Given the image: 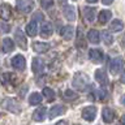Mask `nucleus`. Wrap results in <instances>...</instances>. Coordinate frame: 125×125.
<instances>
[{"label": "nucleus", "instance_id": "obj_10", "mask_svg": "<svg viewBox=\"0 0 125 125\" xmlns=\"http://www.w3.org/2000/svg\"><path fill=\"white\" fill-rule=\"evenodd\" d=\"M83 16H85L87 22H94L95 16H96V9L94 7H85L83 8Z\"/></svg>", "mask_w": 125, "mask_h": 125}, {"label": "nucleus", "instance_id": "obj_4", "mask_svg": "<svg viewBox=\"0 0 125 125\" xmlns=\"http://www.w3.org/2000/svg\"><path fill=\"white\" fill-rule=\"evenodd\" d=\"M14 39H16V42H17V44L20 46V48H22V50L27 48V41H26L25 33H23L21 29H17L14 31Z\"/></svg>", "mask_w": 125, "mask_h": 125}, {"label": "nucleus", "instance_id": "obj_32", "mask_svg": "<svg viewBox=\"0 0 125 125\" xmlns=\"http://www.w3.org/2000/svg\"><path fill=\"white\" fill-rule=\"evenodd\" d=\"M10 80H12V74L9 72H4L1 74V82H3L4 85L8 83V82H10Z\"/></svg>", "mask_w": 125, "mask_h": 125}, {"label": "nucleus", "instance_id": "obj_24", "mask_svg": "<svg viewBox=\"0 0 125 125\" xmlns=\"http://www.w3.org/2000/svg\"><path fill=\"white\" fill-rule=\"evenodd\" d=\"M109 29L112 31H115V33H119V31H121L124 29V23L121 20H113L111 22V25H109Z\"/></svg>", "mask_w": 125, "mask_h": 125}, {"label": "nucleus", "instance_id": "obj_14", "mask_svg": "<svg viewBox=\"0 0 125 125\" xmlns=\"http://www.w3.org/2000/svg\"><path fill=\"white\" fill-rule=\"evenodd\" d=\"M102 116H103L104 123L109 124L113 121V119H115V111L111 108H108V107H105V108H103V111H102Z\"/></svg>", "mask_w": 125, "mask_h": 125}, {"label": "nucleus", "instance_id": "obj_35", "mask_svg": "<svg viewBox=\"0 0 125 125\" xmlns=\"http://www.w3.org/2000/svg\"><path fill=\"white\" fill-rule=\"evenodd\" d=\"M1 29H3V33H8V30H9V27H8L7 25H4V23H1Z\"/></svg>", "mask_w": 125, "mask_h": 125}, {"label": "nucleus", "instance_id": "obj_8", "mask_svg": "<svg viewBox=\"0 0 125 125\" xmlns=\"http://www.w3.org/2000/svg\"><path fill=\"white\" fill-rule=\"evenodd\" d=\"M89 57H90V60L94 61L95 64H100V62L103 61V59H104V55L100 50H98V48L94 50L93 48V50L89 51Z\"/></svg>", "mask_w": 125, "mask_h": 125}, {"label": "nucleus", "instance_id": "obj_9", "mask_svg": "<svg viewBox=\"0 0 125 125\" xmlns=\"http://www.w3.org/2000/svg\"><path fill=\"white\" fill-rule=\"evenodd\" d=\"M65 107L64 105H61V104H56V105H53L52 108L50 109V115H48V117L51 120L52 119H55V117H57V116H60V115H62V113L65 112Z\"/></svg>", "mask_w": 125, "mask_h": 125}, {"label": "nucleus", "instance_id": "obj_21", "mask_svg": "<svg viewBox=\"0 0 125 125\" xmlns=\"http://www.w3.org/2000/svg\"><path fill=\"white\" fill-rule=\"evenodd\" d=\"M111 17H112V12L108 9H104V10H100L99 16H98V21H99V23L103 25V23L108 22L111 20Z\"/></svg>", "mask_w": 125, "mask_h": 125}, {"label": "nucleus", "instance_id": "obj_20", "mask_svg": "<svg viewBox=\"0 0 125 125\" xmlns=\"http://www.w3.org/2000/svg\"><path fill=\"white\" fill-rule=\"evenodd\" d=\"M87 39L89 42L94 43V44H98L100 42V35H99V31L95 30V29H90L89 33H87Z\"/></svg>", "mask_w": 125, "mask_h": 125}, {"label": "nucleus", "instance_id": "obj_34", "mask_svg": "<svg viewBox=\"0 0 125 125\" xmlns=\"http://www.w3.org/2000/svg\"><path fill=\"white\" fill-rule=\"evenodd\" d=\"M120 81L123 82V83H125V69L123 70V73H121V77H120Z\"/></svg>", "mask_w": 125, "mask_h": 125}, {"label": "nucleus", "instance_id": "obj_28", "mask_svg": "<svg viewBox=\"0 0 125 125\" xmlns=\"http://www.w3.org/2000/svg\"><path fill=\"white\" fill-rule=\"evenodd\" d=\"M43 95L47 98V100H53L55 99V91L50 87H44L43 89Z\"/></svg>", "mask_w": 125, "mask_h": 125}, {"label": "nucleus", "instance_id": "obj_33", "mask_svg": "<svg viewBox=\"0 0 125 125\" xmlns=\"http://www.w3.org/2000/svg\"><path fill=\"white\" fill-rule=\"evenodd\" d=\"M34 18H39V20L42 21V20H44V16H43V13H42V12H38V13H35Z\"/></svg>", "mask_w": 125, "mask_h": 125}, {"label": "nucleus", "instance_id": "obj_12", "mask_svg": "<svg viewBox=\"0 0 125 125\" xmlns=\"http://www.w3.org/2000/svg\"><path fill=\"white\" fill-rule=\"evenodd\" d=\"M60 35L64 39H66V41H70V39L73 38V35H74V29H73V26H70V25H66V26H62L61 27V30H60Z\"/></svg>", "mask_w": 125, "mask_h": 125}, {"label": "nucleus", "instance_id": "obj_26", "mask_svg": "<svg viewBox=\"0 0 125 125\" xmlns=\"http://www.w3.org/2000/svg\"><path fill=\"white\" fill-rule=\"evenodd\" d=\"M29 102L31 105H37L42 102V95L39 93H33L30 94V98H29Z\"/></svg>", "mask_w": 125, "mask_h": 125}, {"label": "nucleus", "instance_id": "obj_31", "mask_svg": "<svg viewBox=\"0 0 125 125\" xmlns=\"http://www.w3.org/2000/svg\"><path fill=\"white\" fill-rule=\"evenodd\" d=\"M95 94H96V98L98 99H100V100H103V99H105L107 98V91H105L104 89H100V90H96L95 91Z\"/></svg>", "mask_w": 125, "mask_h": 125}, {"label": "nucleus", "instance_id": "obj_30", "mask_svg": "<svg viewBox=\"0 0 125 125\" xmlns=\"http://www.w3.org/2000/svg\"><path fill=\"white\" fill-rule=\"evenodd\" d=\"M41 5L43 9H50L53 5V0H41Z\"/></svg>", "mask_w": 125, "mask_h": 125}, {"label": "nucleus", "instance_id": "obj_11", "mask_svg": "<svg viewBox=\"0 0 125 125\" xmlns=\"http://www.w3.org/2000/svg\"><path fill=\"white\" fill-rule=\"evenodd\" d=\"M95 80L100 83V86H103V87H105V86L108 85V77L107 74H105L104 70L102 69H98L95 72Z\"/></svg>", "mask_w": 125, "mask_h": 125}, {"label": "nucleus", "instance_id": "obj_5", "mask_svg": "<svg viewBox=\"0 0 125 125\" xmlns=\"http://www.w3.org/2000/svg\"><path fill=\"white\" fill-rule=\"evenodd\" d=\"M82 117H83L86 121L95 120V117H96V107H94V105L85 107L83 109H82Z\"/></svg>", "mask_w": 125, "mask_h": 125}, {"label": "nucleus", "instance_id": "obj_16", "mask_svg": "<svg viewBox=\"0 0 125 125\" xmlns=\"http://www.w3.org/2000/svg\"><path fill=\"white\" fill-rule=\"evenodd\" d=\"M25 31H26V34L29 35V37H35V35L38 34V23H37V21H31V22H29L26 25V27H25Z\"/></svg>", "mask_w": 125, "mask_h": 125}, {"label": "nucleus", "instance_id": "obj_38", "mask_svg": "<svg viewBox=\"0 0 125 125\" xmlns=\"http://www.w3.org/2000/svg\"><path fill=\"white\" fill-rule=\"evenodd\" d=\"M121 46H123L124 48H125V35H124L123 38H121Z\"/></svg>", "mask_w": 125, "mask_h": 125}, {"label": "nucleus", "instance_id": "obj_2", "mask_svg": "<svg viewBox=\"0 0 125 125\" xmlns=\"http://www.w3.org/2000/svg\"><path fill=\"white\" fill-rule=\"evenodd\" d=\"M3 108H5L7 111L13 112V113H20L21 112V107L18 104V100L14 98H5L3 100Z\"/></svg>", "mask_w": 125, "mask_h": 125}, {"label": "nucleus", "instance_id": "obj_40", "mask_svg": "<svg viewBox=\"0 0 125 125\" xmlns=\"http://www.w3.org/2000/svg\"><path fill=\"white\" fill-rule=\"evenodd\" d=\"M120 121H121V124H123V125H125V115L121 116V120Z\"/></svg>", "mask_w": 125, "mask_h": 125}, {"label": "nucleus", "instance_id": "obj_22", "mask_svg": "<svg viewBox=\"0 0 125 125\" xmlns=\"http://www.w3.org/2000/svg\"><path fill=\"white\" fill-rule=\"evenodd\" d=\"M12 17V8L10 5H8V4H1V18L4 21H8V20H10Z\"/></svg>", "mask_w": 125, "mask_h": 125}, {"label": "nucleus", "instance_id": "obj_42", "mask_svg": "<svg viewBox=\"0 0 125 125\" xmlns=\"http://www.w3.org/2000/svg\"><path fill=\"white\" fill-rule=\"evenodd\" d=\"M59 1H60V4H62V3H65L66 0H59Z\"/></svg>", "mask_w": 125, "mask_h": 125}, {"label": "nucleus", "instance_id": "obj_23", "mask_svg": "<svg viewBox=\"0 0 125 125\" xmlns=\"http://www.w3.org/2000/svg\"><path fill=\"white\" fill-rule=\"evenodd\" d=\"M41 35L43 38H48L51 34H52V25L50 22H44L43 25L41 26Z\"/></svg>", "mask_w": 125, "mask_h": 125}, {"label": "nucleus", "instance_id": "obj_1", "mask_svg": "<svg viewBox=\"0 0 125 125\" xmlns=\"http://www.w3.org/2000/svg\"><path fill=\"white\" fill-rule=\"evenodd\" d=\"M73 86L77 90H80V91H85V90H87L90 87L89 77L86 76V74L81 73V72L76 73V74H74V77H73Z\"/></svg>", "mask_w": 125, "mask_h": 125}, {"label": "nucleus", "instance_id": "obj_25", "mask_svg": "<svg viewBox=\"0 0 125 125\" xmlns=\"http://www.w3.org/2000/svg\"><path fill=\"white\" fill-rule=\"evenodd\" d=\"M102 39H103V43L105 46H111L112 42H113V37H112V34L109 33L108 30L102 31Z\"/></svg>", "mask_w": 125, "mask_h": 125}, {"label": "nucleus", "instance_id": "obj_19", "mask_svg": "<svg viewBox=\"0 0 125 125\" xmlns=\"http://www.w3.org/2000/svg\"><path fill=\"white\" fill-rule=\"evenodd\" d=\"M46 112H47V108L46 107H39L34 111L33 113V119L35 121H43L46 119Z\"/></svg>", "mask_w": 125, "mask_h": 125}, {"label": "nucleus", "instance_id": "obj_6", "mask_svg": "<svg viewBox=\"0 0 125 125\" xmlns=\"http://www.w3.org/2000/svg\"><path fill=\"white\" fill-rule=\"evenodd\" d=\"M12 66L16 70H23L26 68V60L22 55H16V56L12 59Z\"/></svg>", "mask_w": 125, "mask_h": 125}, {"label": "nucleus", "instance_id": "obj_3", "mask_svg": "<svg viewBox=\"0 0 125 125\" xmlns=\"http://www.w3.org/2000/svg\"><path fill=\"white\" fill-rule=\"evenodd\" d=\"M34 5H35L34 0H17L16 1L17 9L22 13H30L34 9Z\"/></svg>", "mask_w": 125, "mask_h": 125}, {"label": "nucleus", "instance_id": "obj_13", "mask_svg": "<svg viewBox=\"0 0 125 125\" xmlns=\"http://www.w3.org/2000/svg\"><path fill=\"white\" fill-rule=\"evenodd\" d=\"M62 13L68 21H74L76 20V9L73 5H65L62 8Z\"/></svg>", "mask_w": 125, "mask_h": 125}, {"label": "nucleus", "instance_id": "obj_27", "mask_svg": "<svg viewBox=\"0 0 125 125\" xmlns=\"http://www.w3.org/2000/svg\"><path fill=\"white\" fill-rule=\"evenodd\" d=\"M62 96H64L65 100H73V99H77L78 98V94L74 93L73 90H66V91L62 94Z\"/></svg>", "mask_w": 125, "mask_h": 125}, {"label": "nucleus", "instance_id": "obj_36", "mask_svg": "<svg viewBox=\"0 0 125 125\" xmlns=\"http://www.w3.org/2000/svg\"><path fill=\"white\" fill-rule=\"evenodd\" d=\"M102 3H103L104 5H109V4L113 3V0H102Z\"/></svg>", "mask_w": 125, "mask_h": 125}, {"label": "nucleus", "instance_id": "obj_29", "mask_svg": "<svg viewBox=\"0 0 125 125\" xmlns=\"http://www.w3.org/2000/svg\"><path fill=\"white\" fill-rule=\"evenodd\" d=\"M77 46L80 48H85L86 43L85 41H82V33H81V27H78V37H77Z\"/></svg>", "mask_w": 125, "mask_h": 125}, {"label": "nucleus", "instance_id": "obj_43", "mask_svg": "<svg viewBox=\"0 0 125 125\" xmlns=\"http://www.w3.org/2000/svg\"><path fill=\"white\" fill-rule=\"evenodd\" d=\"M74 1H76V0H74Z\"/></svg>", "mask_w": 125, "mask_h": 125}, {"label": "nucleus", "instance_id": "obj_17", "mask_svg": "<svg viewBox=\"0 0 125 125\" xmlns=\"http://www.w3.org/2000/svg\"><path fill=\"white\" fill-rule=\"evenodd\" d=\"M14 50V42L10 38H4L3 39V44H1V51L3 53H8L10 51Z\"/></svg>", "mask_w": 125, "mask_h": 125}, {"label": "nucleus", "instance_id": "obj_15", "mask_svg": "<svg viewBox=\"0 0 125 125\" xmlns=\"http://www.w3.org/2000/svg\"><path fill=\"white\" fill-rule=\"evenodd\" d=\"M33 50L38 53H44L50 50V44L44 42H34L33 43Z\"/></svg>", "mask_w": 125, "mask_h": 125}, {"label": "nucleus", "instance_id": "obj_41", "mask_svg": "<svg viewBox=\"0 0 125 125\" xmlns=\"http://www.w3.org/2000/svg\"><path fill=\"white\" fill-rule=\"evenodd\" d=\"M86 1H87V3H90V4H95V3L98 1V0H86Z\"/></svg>", "mask_w": 125, "mask_h": 125}, {"label": "nucleus", "instance_id": "obj_7", "mask_svg": "<svg viewBox=\"0 0 125 125\" xmlns=\"http://www.w3.org/2000/svg\"><path fill=\"white\" fill-rule=\"evenodd\" d=\"M123 65H124L123 59H121V57H115V59H112V60H111L109 70H111L112 74H117V73H120L121 69H123Z\"/></svg>", "mask_w": 125, "mask_h": 125}, {"label": "nucleus", "instance_id": "obj_18", "mask_svg": "<svg viewBox=\"0 0 125 125\" xmlns=\"http://www.w3.org/2000/svg\"><path fill=\"white\" fill-rule=\"evenodd\" d=\"M43 61L41 60L39 57H34L33 59V62H31V69H33V72L35 74H39V73H42V70H43Z\"/></svg>", "mask_w": 125, "mask_h": 125}, {"label": "nucleus", "instance_id": "obj_37", "mask_svg": "<svg viewBox=\"0 0 125 125\" xmlns=\"http://www.w3.org/2000/svg\"><path fill=\"white\" fill-rule=\"evenodd\" d=\"M120 102H121V104H123V105H125V94H124L123 96H121V99H120Z\"/></svg>", "mask_w": 125, "mask_h": 125}, {"label": "nucleus", "instance_id": "obj_39", "mask_svg": "<svg viewBox=\"0 0 125 125\" xmlns=\"http://www.w3.org/2000/svg\"><path fill=\"white\" fill-rule=\"evenodd\" d=\"M56 125H68V123H66V121H59Z\"/></svg>", "mask_w": 125, "mask_h": 125}]
</instances>
